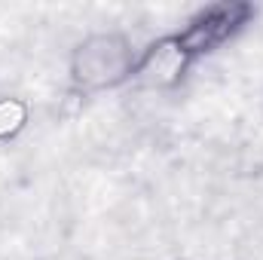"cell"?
Instances as JSON below:
<instances>
[{"instance_id": "cell-1", "label": "cell", "mask_w": 263, "mask_h": 260, "mask_svg": "<svg viewBox=\"0 0 263 260\" xmlns=\"http://www.w3.org/2000/svg\"><path fill=\"white\" fill-rule=\"evenodd\" d=\"M254 15L257 9L245 0H223V3L202 6L184 22V28L156 37L153 43H147V49L138 52L135 80L150 89L178 86L199 59L236 40L254 22Z\"/></svg>"}, {"instance_id": "cell-2", "label": "cell", "mask_w": 263, "mask_h": 260, "mask_svg": "<svg viewBox=\"0 0 263 260\" xmlns=\"http://www.w3.org/2000/svg\"><path fill=\"white\" fill-rule=\"evenodd\" d=\"M138 49L123 31L86 34L67 59V80L77 95H98L135 80Z\"/></svg>"}, {"instance_id": "cell-3", "label": "cell", "mask_w": 263, "mask_h": 260, "mask_svg": "<svg viewBox=\"0 0 263 260\" xmlns=\"http://www.w3.org/2000/svg\"><path fill=\"white\" fill-rule=\"evenodd\" d=\"M31 123V104L18 95H0V144L15 141Z\"/></svg>"}]
</instances>
